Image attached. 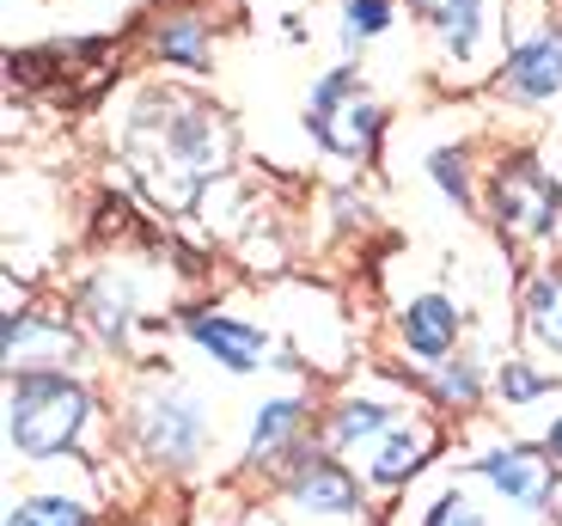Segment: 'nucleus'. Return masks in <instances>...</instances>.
I'll list each match as a JSON object with an SVG mask.
<instances>
[{"instance_id":"3","label":"nucleus","mask_w":562,"mask_h":526,"mask_svg":"<svg viewBox=\"0 0 562 526\" xmlns=\"http://www.w3.org/2000/svg\"><path fill=\"white\" fill-rule=\"evenodd\" d=\"M380 104L367 99L361 68H330L318 86H312V104H306V128L318 135L324 154L337 159H367L373 142H380Z\"/></svg>"},{"instance_id":"5","label":"nucleus","mask_w":562,"mask_h":526,"mask_svg":"<svg viewBox=\"0 0 562 526\" xmlns=\"http://www.w3.org/2000/svg\"><path fill=\"white\" fill-rule=\"evenodd\" d=\"M13 80L37 86V92H49L61 104H80L111 80V43L68 37V43H49V49H25V56H13Z\"/></svg>"},{"instance_id":"1","label":"nucleus","mask_w":562,"mask_h":526,"mask_svg":"<svg viewBox=\"0 0 562 526\" xmlns=\"http://www.w3.org/2000/svg\"><path fill=\"white\" fill-rule=\"evenodd\" d=\"M123 154L140 184L154 190V202H166L178 214L196 202V190L209 184L214 171H226L233 135H226L221 111H209V104L183 99V92H147L128 111Z\"/></svg>"},{"instance_id":"17","label":"nucleus","mask_w":562,"mask_h":526,"mask_svg":"<svg viewBox=\"0 0 562 526\" xmlns=\"http://www.w3.org/2000/svg\"><path fill=\"white\" fill-rule=\"evenodd\" d=\"M392 428V404L380 399H349L330 411V447H355V441H373Z\"/></svg>"},{"instance_id":"18","label":"nucleus","mask_w":562,"mask_h":526,"mask_svg":"<svg viewBox=\"0 0 562 526\" xmlns=\"http://www.w3.org/2000/svg\"><path fill=\"white\" fill-rule=\"evenodd\" d=\"M526 325H532V337L544 343V349L562 356V270L538 276V282L526 288Z\"/></svg>"},{"instance_id":"4","label":"nucleus","mask_w":562,"mask_h":526,"mask_svg":"<svg viewBox=\"0 0 562 526\" xmlns=\"http://www.w3.org/2000/svg\"><path fill=\"white\" fill-rule=\"evenodd\" d=\"M490 209L502 221V233H514V239H544V233H557L562 184L532 154H507L490 178Z\"/></svg>"},{"instance_id":"26","label":"nucleus","mask_w":562,"mask_h":526,"mask_svg":"<svg viewBox=\"0 0 562 526\" xmlns=\"http://www.w3.org/2000/svg\"><path fill=\"white\" fill-rule=\"evenodd\" d=\"M544 454H550V459H562V416L550 423V435H544Z\"/></svg>"},{"instance_id":"9","label":"nucleus","mask_w":562,"mask_h":526,"mask_svg":"<svg viewBox=\"0 0 562 526\" xmlns=\"http://www.w3.org/2000/svg\"><path fill=\"white\" fill-rule=\"evenodd\" d=\"M183 337L196 343L202 356H214L226 373H251L263 368L269 356V337L245 318H226V313H183Z\"/></svg>"},{"instance_id":"14","label":"nucleus","mask_w":562,"mask_h":526,"mask_svg":"<svg viewBox=\"0 0 562 526\" xmlns=\"http://www.w3.org/2000/svg\"><path fill=\"white\" fill-rule=\"evenodd\" d=\"M300 416H306V404H300V399H269L263 411H257V423H251V447H245V459H251V466H269L281 447L294 441Z\"/></svg>"},{"instance_id":"20","label":"nucleus","mask_w":562,"mask_h":526,"mask_svg":"<svg viewBox=\"0 0 562 526\" xmlns=\"http://www.w3.org/2000/svg\"><path fill=\"white\" fill-rule=\"evenodd\" d=\"M7 526H92V508L74 496H25L7 508Z\"/></svg>"},{"instance_id":"13","label":"nucleus","mask_w":562,"mask_h":526,"mask_svg":"<svg viewBox=\"0 0 562 526\" xmlns=\"http://www.w3.org/2000/svg\"><path fill=\"white\" fill-rule=\"evenodd\" d=\"M416 13L435 25V37L447 43V56H452V61H471V56H477L483 0H416Z\"/></svg>"},{"instance_id":"8","label":"nucleus","mask_w":562,"mask_h":526,"mask_svg":"<svg viewBox=\"0 0 562 526\" xmlns=\"http://www.w3.org/2000/svg\"><path fill=\"white\" fill-rule=\"evenodd\" d=\"M502 92L520 104H544L562 92V31H538V37H520L507 49V68H502Z\"/></svg>"},{"instance_id":"23","label":"nucleus","mask_w":562,"mask_h":526,"mask_svg":"<svg viewBox=\"0 0 562 526\" xmlns=\"http://www.w3.org/2000/svg\"><path fill=\"white\" fill-rule=\"evenodd\" d=\"M428 178L440 184V197H447V202H459V209L471 202V171H464V154H459V147H440V154L428 159Z\"/></svg>"},{"instance_id":"25","label":"nucleus","mask_w":562,"mask_h":526,"mask_svg":"<svg viewBox=\"0 0 562 526\" xmlns=\"http://www.w3.org/2000/svg\"><path fill=\"white\" fill-rule=\"evenodd\" d=\"M422 526H483V514L464 496H435L428 508H422Z\"/></svg>"},{"instance_id":"19","label":"nucleus","mask_w":562,"mask_h":526,"mask_svg":"<svg viewBox=\"0 0 562 526\" xmlns=\"http://www.w3.org/2000/svg\"><path fill=\"white\" fill-rule=\"evenodd\" d=\"M435 447V435L428 428H397L392 441L380 447V459H373V484H404L409 471L422 466V454Z\"/></svg>"},{"instance_id":"11","label":"nucleus","mask_w":562,"mask_h":526,"mask_svg":"<svg viewBox=\"0 0 562 526\" xmlns=\"http://www.w3.org/2000/svg\"><path fill=\"white\" fill-rule=\"evenodd\" d=\"M477 478L495 490V496L520 502V508H544L550 490H557L550 466H544L538 454H526V447H502V454H483V459H477Z\"/></svg>"},{"instance_id":"22","label":"nucleus","mask_w":562,"mask_h":526,"mask_svg":"<svg viewBox=\"0 0 562 526\" xmlns=\"http://www.w3.org/2000/svg\"><path fill=\"white\" fill-rule=\"evenodd\" d=\"M435 392H440V404H459V411H471V404L483 399V380H477V368H471V361H440Z\"/></svg>"},{"instance_id":"24","label":"nucleus","mask_w":562,"mask_h":526,"mask_svg":"<svg viewBox=\"0 0 562 526\" xmlns=\"http://www.w3.org/2000/svg\"><path fill=\"white\" fill-rule=\"evenodd\" d=\"M550 385H557L550 373L526 368V361H502V399L507 404H532V399H544Z\"/></svg>"},{"instance_id":"15","label":"nucleus","mask_w":562,"mask_h":526,"mask_svg":"<svg viewBox=\"0 0 562 526\" xmlns=\"http://www.w3.org/2000/svg\"><path fill=\"white\" fill-rule=\"evenodd\" d=\"M154 49L171 61V68H209V56H214V37H209V25L202 19H190V13H178V19H166L159 25V37H154Z\"/></svg>"},{"instance_id":"6","label":"nucleus","mask_w":562,"mask_h":526,"mask_svg":"<svg viewBox=\"0 0 562 526\" xmlns=\"http://www.w3.org/2000/svg\"><path fill=\"white\" fill-rule=\"evenodd\" d=\"M135 441L159 466H190L202 454V441H209V416H202V404L190 392H154L135 411Z\"/></svg>"},{"instance_id":"10","label":"nucleus","mask_w":562,"mask_h":526,"mask_svg":"<svg viewBox=\"0 0 562 526\" xmlns=\"http://www.w3.org/2000/svg\"><path fill=\"white\" fill-rule=\"evenodd\" d=\"M7 361H13V373L61 368V361H74V331L37 306H13L7 313Z\"/></svg>"},{"instance_id":"21","label":"nucleus","mask_w":562,"mask_h":526,"mask_svg":"<svg viewBox=\"0 0 562 526\" xmlns=\"http://www.w3.org/2000/svg\"><path fill=\"white\" fill-rule=\"evenodd\" d=\"M392 25V0H342V43L361 49Z\"/></svg>"},{"instance_id":"7","label":"nucleus","mask_w":562,"mask_h":526,"mask_svg":"<svg viewBox=\"0 0 562 526\" xmlns=\"http://www.w3.org/2000/svg\"><path fill=\"white\" fill-rule=\"evenodd\" d=\"M288 496H294V508L330 514V521H349V514H361V484H355V471L342 466V459H330V454H294Z\"/></svg>"},{"instance_id":"16","label":"nucleus","mask_w":562,"mask_h":526,"mask_svg":"<svg viewBox=\"0 0 562 526\" xmlns=\"http://www.w3.org/2000/svg\"><path fill=\"white\" fill-rule=\"evenodd\" d=\"M86 325L99 331L104 343H123L128 337V313H135V300H128V288L116 282V276H104V282H92L86 288Z\"/></svg>"},{"instance_id":"2","label":"nucleus","mask_w":562,"mask_h":526,"mask_svg":"<svg viewBox=\"0 0 562 526\" xmlns=\"http://www.w3.org/2000/svg\"><path fill=\"white\" fill-rule=\"evenodd\" d=\"M86 423H92V392L56 368L13 373L7 385V441L19 459H61L80 447Z\"/></svg>"},{"instance_id":"12","label":"nucleus","mask_w":562,"mask_h":526,"mask_svg":"<svg viewBox=\"0 0 562 526\" xmlns=\"http://www.w3.org/2000/svg\"><path fill=\"white\" fill-rule=\"evenodd\" d=\"M397 337H404V349H409V356H422V361L452 356V343H459V306H452L447 294L409 300L404 313H397Z\"/></svg>"}]
</instances>
